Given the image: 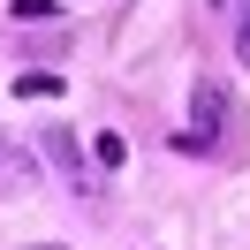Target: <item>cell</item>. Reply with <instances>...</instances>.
<instances>
[{
  "label": "cell",
  "mask_w": 250,
  "mask_h": 250,
  "mask_svg": "<svg viewBox=\"0 0 250 250\" xmlns=\"http://www.w3.org/2000/svg\"><path fill=\"white\" fill-rule=\"evenodd\" d=\"M16 91H23V99H53V91H61V76H46V68H31V76H16Z\"/></svg>",
  "instance_id": "obj_4"
},
{
  "label": "cell",
  "mask_w": 250,
  "mask_h": 250,
  "mask_svg": "<svg viewBox=\"0 0 250 250\" xmlns=\"http://www.w3.org/2000/svg\"><path fill=\"white\" fill-rule=\"evenodd\" d=\"M243 8H250V0H243Z\"/></svg>",
  "instance_id": "obj_8"
},
{
  "label": "cell",
  "mask_w": 250,
  "mask_h": 250,
  "mask_svg": "<svg viewBox=\"0 0 250 250\" xmlns=\"http://www.w3.org/2000/svg\"><path fill=\"white\" fill-rule=\"evenodd\" d=\"M8 16H16V23H31V31H38V23H53V16H61V8H53V0H16Z\"/></svg>",
  "instance_id": "obj_3"
},
{
  "label": "cell",
  "mask_w": 250,
  "mask_h": 250,
  "mask_svg": "<svg viewBox=\"0 0 250 250\" xmlns=\"http://www.w3.org/2000/svg\"><path fill=\"white\" fill-rule=\"evenodd\" d=\"M0 182H8V189H31V159H0Z\"/></svg>",
  "instance_id": "obj_5"
},
{
  "label": "cell",
  "mask_w": 250,
  "mask_h": 250,
  "mask_svg": "<svg viewBox=\"0 0 250 250\" xmlns=\"http://www.w3.org/2000/svg\"><path fill=\"white\" fill-rule=\"evenodd\" d=\"M46 159H53L61 174H83V152H76V137H68V129H53V137H46Z\"/></svg>",
  "instance_id": "obj_2"
},
{
  "label": "cell",
  "mask_w": 250,
  "mask_h": 250,
  "mask_svg": "<svg viewBox=\"0 0 250 250\" xmlns=\"http://www.w3.org/2000/svg\"><path fill=\"white\" fill-rule=\"evenodd\" d=\"M220 122H228V83L220 76H197V91H189V122H182V152H220Z\"/></svg>",
  "instance_id": "obj_1"
},
{
  "label": "cell",
  "mask_w": 250,
  "mask_h": 250,
  "mask_svg": "<svg viewBox=\"0 0 250 250\" xmlns=\"http://www.w3.org/2000/svg\"><path fill=\"white\" fill-rule=\"evenodd\" d=\"M38 250H53V243H38Z\"/></svg>",
  "instance_id": "obj_7"
},
{
  "label": "cell",
  "mask_w": 250,
  "mask_h": 250,
  "mask_svg": "<svg viewBox=\"0 0 250 250\" xmlns=\"http://www.w3.org/2000/svg\"><path fill=\"white\" fill-rule=\"evenodd\" d=\"M235 38H243V61H250V16H243V31H235Z\"/></svg>",
  "instance_id": "obj_6"
}]
</instances>
